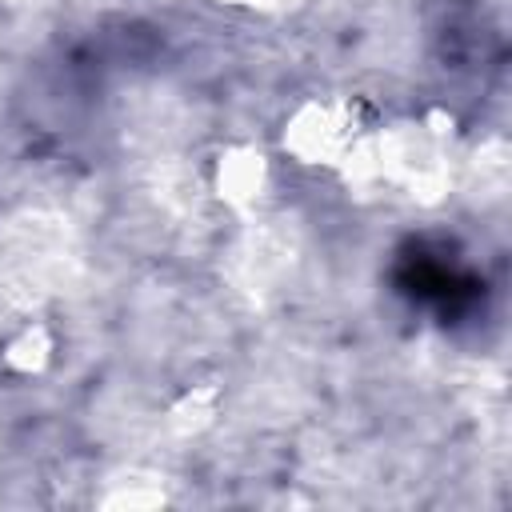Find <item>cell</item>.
Returning <instances> with one entry per match:
<instances>
[{
  "label": "cell",
  "instance_id": "1",
  "mask_svg": "<svg viewBox=\"0 0 512 512\" xmlns=\"http://www.w3.org/2000/svg\"><path fill=\"white\" fill-rule=\"evenodd\" d=\"M452 136L428 116L376 124L352 164L340 172L356 184H376L404 200H436L452 184Z\"/></svg>",
  "mask_w": 512,
  "mask_h": 512
},
{
  "label": "cell",
  "instance_id": "2",
  "mask_svg": "<svg viewBox=\"0 0 512 512\" xmlns=\"http://www.w3.org/2000/svg\"><path fill=\"white\" fill-rule=\"evenodd\" d=\"M380 124L376 108L364 96L348 92H312L300 96L280 120V152L312 172H344Z\"/></svg>",
  "mask_w": 512,
  "mask_h": 512
},
{
  "label": "cell",
  "instance_id": "3",
  "mask_svg": "<svg viewBox=\"0 0 512 512\" xmlns=\"http://www.w3.org/2000/svg\"><path fill=\"white\" fill-rule=\"evenodd\" d=\"M272 156L252 144V140H232L224 144L212 164H208V184H212V196L232 208V212H252L268 200L272 192Z\"/></svg>",
  "mask_w": 512,
  "mask_h": 512
},
{
  "label": "cell",
  "instance_id": "4",
  "mask_svg": "<svg viewBox=\"0 0 512 512\" xmlns=\"http://www.w3.org/2000/svg\"><path fill=\"white\" fill-rule=\"evenodd\" d=\"M56 364V328L48 320H20L0 336V372L8 380H40Z\"/></svg>",
  "mask_w": 512,
  "mask_h": 512
},
{
  "label": "cell",
  "instance_id": "5",
  "mask_svg": "<svg viewBox=\"0 0 512 512\" xmlns=\"http://www.w3.org/2000/svg\"><path fill=\"white\" fill-rule=\"evenodd\" d=\"M216 408H220V388L216 384H188L176 400H172V408H168V420H172V428L176 432H200V428H208L212 424V416H216Z\"/></svg>",
  "mask_w": 512,
  "mask_h": 512
},
{
  "label": "cell",
  "instance_id": "6",
  "mask_svg": "<svg viewBox=\"0 0 512 512\" xmlns=\"http://www.w3.org/2000/svg\"><path fill=\"white\" fill-rule=\"evenodd\" d=\"M224 8H236V12H252V16H284V12H296L304 0H216Z\"/></svg>",
  "mask_w": 512,
  "mask_h": 512
},
{
  "label": "cell",
  "instance_id": "7",
  "mask_svg": "<svg viewBox=\"0 0 512 512\" xmlns=\"http://www.w3.org/2000/svg\"><path fill=\"white\" fill-rule=\"evenodd\" d=\"M4 4H16V0H4Z\"/></svg>",
  "mask_w": 512,
  "mask_h": 512
}]
</instances>
